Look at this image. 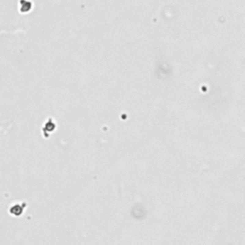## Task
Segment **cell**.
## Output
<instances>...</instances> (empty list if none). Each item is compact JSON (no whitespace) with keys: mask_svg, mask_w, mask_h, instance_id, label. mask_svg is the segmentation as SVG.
<instances>
[]
</instances>
